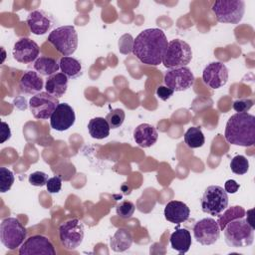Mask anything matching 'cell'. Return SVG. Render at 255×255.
<instances>
[{
	"label": "cell",
	"mask_w": 255,
	"mask_h": 255,
	"mask_svg": "<svg viewBox=\"0 0 255 255\" xmlns=\"http://www.w3.org/2000/svg\"><path fill=\"white\" fill-rule=\"evenodd\" d=\"M167 44V38L161 29L148 28L141 31L133 40L132 53L141 63L158 66L162 63Z\"/></svg>",
	"instance_id": "1"
},
{
	"label": "cell",
	"mask_w": 255,
	"mask_h": 255,
	"mask_svg": "<svg viewBox=\"0 0 255 255\" xmlns=\"http://www.w3.org/2000/svg\"><path fill=\"white\" fill-rule=\"evenodd\" d=\"M224 136L231 144L253 146L255 143V117L248 113L232 115L226 123Z\"/></svg>",
	"instance_id": "2"
},
{
	"label": "cell",
	"mask_w": 255,
	"mask_h": 255,
	"mask_svg": "<svg viewBox=\"0 0 255 255\" xmlns=\"http://www.w3.org/2000/svg\"><path fill=\"white\" fill-rule=\"evenodd\" d=\"M225 242L234 248H243L252 245L254 241V229L243 218H237L226 224L224 229Z\"/></svg>",
	"instance_id": "3"
},
{
	"label": "cell",
	"mask_w": 255,
	"mask_h": 255,
	"mask_svg": "<svg viewBox=\"0 0 255 255\" xmlns=\"http://www.w3.org/2000/svg\"><path fill=\"white\" fill-rule=\"evenodd\" d=\"M192 59L190 46L183 40L173 39L168 42L162 58V64L167 69L186 67Z\"/></svg>",
	"instance_id": "4"
},
{
	"label": "cell",
	"mask_w": 255,
	"mask_h": 255,
	"mask_svg": "<svg viewBox=\"0 0 255 255\" xmlns=\"http://www.w3.org/2000/svg\"><path fill=\"white\" fill-rule=\"evenodd\" d=\"M48 42L63 56H70L78 48V34L74 26H60L50 32Z\"/></svg>",
	"instance_id": "5"
},
{
	"label": "cell",
	"mask_w": 255,
	"mask_h": 255,
	"mask_svg": "<svg viewBox=\"0 0 255 255\" xmlns=\"http://www.w3.org/2000/svg\"><path fill=\"white\" fill-rule=\"evenodd\" d=\"M27 230L16 217H6L0 224L1 243L9 250L19 248L25 241Z\"/></svg>",
	"instance_id": "6"
},
{
	"label": "cell",
	"mask_w": 255,
	"mask_h": 255,
	"mask_svg": "<svg viewBox=\"0 0 255 255\" xmlns=\"http://www.w3.org/2000/svg\"><path fill=\"white\" fill-rule=\"evenodd\" d=\"M218 22L238 24L245 12L243 0H217L211 7Z\"/></svg>",
	"instance_id": "7"
},
{
	"label": "cell",
	"mask_w": 255,
	"mask_h": 255,
	"mask_svg": "<svg viewBox=\"0 0 255 255\" xmlns=\"http://www.w3.org/2000/svg\"><path fill=\"white\" fill-rule=\"evenodd\" d=\"M200 204L203 212L218 216L228 206L227 192L219 185H210L204 190Z\"/></svg>",
	"instance_id": "8"
},
{
	"label": "cell",
	"mask_w": 255,
	"mask_h": 255,
	"mask_svg": "<svg viewBox=\"0 0 255 255\" xmlns=\"http://www.w3.org/2000/svg\"><path fill=\"white\" fill-rule=\"evenodd\" d=\"M84 224L78 218L70 219L59 227V239L62 246L67 250L77 249L84 239Z\"/></svg>",
	"instance_id": "9"
},
{
	"label": "cell",
	"mask_w": 255,
	"mask_h": 255,
	"mask_svg": "<svg viewBox=\"0 0 255 255\" xmlns=\"http://www.w3.org/2000/svg\"><path fill=\"white\" fill-rule=\"evenodd\" d=\"M58 98L47 92H41L33 96L29 101V109L35 119L48 120L59 105Z\"/></svg>",
	"instance_id": "10"
},
{
	"label": "cell",
	"mask_w": 255,
	"mask_h": 255,
	"mask_svg": "<svg viewBox=\"0 0 255 255\" xmlns=\"http://www.w3.org/2000/svg\"><path fill=\"white\" fill-rule=\"evenodd\" d=\"M220 235V228L217 221L207 217L197 221L193 226L194 239L201 245L214 244Z\"/></svg>",
	"instance_id": "11"
},
{
	"label": "cell",
	"mask_w": 255,
	"mask_h": 255,
	"mask_svg": "<svg viewBox=\"0 0 255 255\" xmlns=\"http://www.w3.org/2000/svg\"><path fill=\"white\" fill-rule=\"evenodd\" d=\"M164 84L175 92L186 91L194 85L195 77L188 67L169 70L164 75Z\"/></svg>",
	"instance_id": "12"
},
{
	"label": "cell",
	"mask_w": 255,
	"mask_h": 255,
	"mask_svg": "<svg viewBox=\"0 0 255 255\" xmlns=\"http://www.w3.org/2000/svg\"><path fill=\"white\" fill-rule=\"evenodd\" d=\"M20 255H55L53 243L43 235H32L19 247Z\"/></svg>",
	"instance_id": "13"
},
{
	"label": "cell",
	"mask_w": 255,
	"mask_h": 255,
	"mask_svg": "<svg viewBox=\"0 0 255 255\" xmlns=\"http://www.w3.org/2000/svg\"><path fill=\"white\" fill-rule=\"evenodd\" d=\"M202 80L211 89H219L228 81V70L221 62L208 64L202 72Z\"/></svg>",
	"instance_id": "14"
},
{
	"label": "cell",
	"mask_w": 255,
	"mask_h": 255,
	"mask_svg": "<svg viewBox=\"0 0 255 255\" xmlns=\"http://www.w3.org/2000/svg\"><path fill=\"white\" fill-rule=\"evenodd\" d=\"M40 48L38 44L30 38H21L13 46V58L23 64L32 63L38 59Z\"/></svg>",
	"instance_id": "15"
},
{
	"label": "cell",
	"mask_w": 255,
	"mask_h": 255,
	"mask_svg": "<svg viewBox=\"0 0 255 255\" xmlns=\"http://www.w3.org/2000/svg\"><path fill=\"white\" fill-rule=\"evenodd\" d=\"M75 121L74 109L67 103H60L50 118V125L52 128L64 131L69 129L75 124Z\"/></svg>",
	"instance_id": "16"
},
{
	"label": "cell",
	"mask_w": 255,
	"mask_h": 255,
	"mask_svg": "<svg viewBox=\"0 0 255 255\" xmlns=\"http://www.w3.org/2000/svg\"><path fill=\"white\" fill-rule=\"evenodd\" d=\"M27 25L30 31L35 35H44L54 25L53 17L44 10H34L28 14Z\"/></svg>",
	"instance_id": "17"
},
{
	"label": "cell",
	"mask_w": 255,
	"mask_h": 255,
	"mask_svg": "<svg viewBox=\"0 0 255 255\" xmlns=\"http://www.w3.org/2000/svg\"><path fill=\"white\" fill-rule=\"evenodd\" d=\"M163 214L167 221L179 225L189 218L190 209L182 201L171 200L165 205Z\"/></svg>",
	"instance_id": "18"
},
{
	"label": "cell",
	"mask_w": 255,
	"mask_h": 255,
	"mask_svg": "<svg viewBox=\"0 0 255 255\" xmlns=\"http://www.w3.org/2000/svg\"><path fill=\"white\" fill-rule=\"evenodd\" d=\"M43 86V79L38 75L37 72L34 71L25 72L19 81L20 91L23 94L31 95L32 97L41 93Z\"/></svg>",
	"instance_id": "19"
},
{
	"label": "cell",
	"mask_w": 255,
	"mask_h": 255,
	"mask_svg": "<svg viewBox=\"0 0 255 255\" xmlns=\"http://www.w3.org/2000/svg\"><path fill=\"white\" fill-rule=\"evenodd\" d=\"M133 138L140 147L145 148L156 142L158 132L153 126L149 124H140L133 130Z\"/></svg>",
	"instance_id": "20"
},
{
	"label": "cell",
	"mask_w": 255,
	"mask_h": 255,
	"mask_svg": "<svg viewBox=\"0 0 255 255\" xmlns=\"http://www.w3.org/2000/svg\"><path fill=\"white\" fill-rule=\"evenodd\" d=\"M46 92L55 98H61L68 89V77L63 73H56L48 77L45 84Z\"/></svg>",
	"instance_id": "21"
},
{
	"label": "cell",
	"mask_w": 255,
	"mask_h": 255,
	"mask_svg": "<svg viewBox=\"0 0 255 255\" xmlns=\"http://www.w3.org/2000/svg\"><path fill=\"white\" fill-rule=\"evenodd\" d=\"M171 248L179 254H185L191 246V234L185 228H177L170 235Z\"/></svg>",
	"instance_id": "22"
},
{
	"label": "cell",
	"mask_w": 255,
	"mask_h": 255,
	"mask_svg": "<svg viewBox=\"0 0 255 255\" xmlns=\"http://www.w3.org/2000/svg\"><path fill=\"white\" fill-rule=\"evenodd\" d=\"M132 234L126 228H119L110 240L111 249L115 252H124L132 244Z\"/></svg>",
	"instance_id": "23"
},
{
	"label": "cell",
	"mask_w": 255,
	"mask_h": 255,
	"mask_svg": "<svg viewBox=\"0 0 255 255\" xmlns=\"http://www.w3.org/2000/svg\"><path fill=\"white\" fill-rule=\"evenodd\" d=\"M110 126L106 119L97 117L91 119L88 124V130L90 135L96 139H103L109 136L110 134Z\"/></svg>",
	"instance_id": "24"
},
{
	"label": "cell",
	"mask_w": 255,
	"mask_h": 255,
	"mask_svg": "<svg viewBox=\"0 0 255 255\" xmlns=\"http://www.w3.org/2000/svg\"><path fill=\"white\" fill-rule=\"evenodd\" d=\"M60 69L68 79H75L82 75V65L80 61L70 56H63L59 61Z\"/></svg>",
	"instance_id": "25"
},
{
	"label": "cell",
	"mask_w": 255,
	"mask_h": 255,
	"mask_svg": "<svg viewBox=\"0 0 255 255\" xmlns=\"http://www.w3.org/2000/svg\"><path fill=\"white\" fill-rule=\"evenodd\" d=\"M34 69L37 73L41 74L42 76H51L56 74L60 69V65L56 59L51 57H39L34 63Z\"/></svg>",
	"instance_id": "26"
},
{
	"label": "cell",
	"mask_w": 255,
	"mask_h": 255,
	"mask_svg": "<svg viewBox=\"0 0 255 255\" xmlns=\"http://www.w3.org/2000/svg\"><path fill=\"white\" fill-rule=\"evenodd\" d=\"M245 212L246 211L242 206L235 205V206H231L228 209H226L222 214H219L217 223L220 228V231H222L224 229V227L226 226V224L229 223L230 221L237 219V218L245 217Z\"/></svg>",
	"instance_id": "27"
},
{
	"label": "cell",
	"mask_w": 255,
	"mask_h": 255,
	"mask_svg": "<svg viewBox=\"0 0 255 255\" xmlns=\"http://www.w3.org/2000/svg\"><path fill=\"white\" fill-rule=\"evenodd\" d=\"M184 142L190 148L201 147L205 142L204 134L200 128L191 127L184 133Z\"/></svg>",
	"instance_id": "28"
},
{
	"label": "cell",
	"mask_w": 255,
	"mask_h": 255,
	"mask_svg": "<svg viewBox=\"0 0 255 255\" xmlns=\"http://www.w3.org/2000/svg\"><path fill=\"white\" fill-rule=\"evenodd\" d=\"M230 168L231 171L235 174H245L249 169V161L244 155H236L230 161Z\"/></svg>",
	"instance_id": "29"
},
{
	"label": "cell",
	"mask_w": 255,
	"mask_h": 255,
	"mask_svg": "<svg viewBox=\"0 0 255 255\" xmlns=\"http://www.w3.org/2000/svg\"><path fill=\"white\" fill-rule=\"evenodd\" d=\"M126 118V114L124 112V110L122 109H115L112 110L107 116H106V120L110 126L111 128H120L125 121Z\"/></svg>",
	"instance_id": "30"
},
{
	"label": "cell",
	"mask_w": 255,
	"mask_h": 255,
	"mask_svg": "<svg viewBox=\"0 0 255 255\" xmlns=\"http://www.w3.org/2000/svg\"><path fill=\"white\" fill-rule=\"evenodd\" d=\"M14 179V174L10 169L0 167V191L2 193L7 192L12 187Z\"/></svg>",
	"instance_id": "31"
},
{
	"label": "cell",
	"mask_w": 255,
	"mask_h": 255,
	"mask_svg": "<svg viewBox=\"0 0 255 255\" xmlns=\"http://www.w3.org/2000/svg\"><path fill=\"white\" fill-rule=\"evenodd\" d=\"M135 210L134 204L129 200H124L120 202L116 208L117 214L123 218V219H128L130 218Z\"/></svg>",
	"instance_id": "32"
},
{
	"label": "cell",
	"mask_w": 255,
	"mask_h": 255,
	"mask_svg": "<svg viewBox=\"0 0 255 255\" xmlns=\"http://www.w3.org/2000/svg\"><path fill=\"white\" fill-rule=\"evenodd\" d=\"M48 179V174L43 171H34L28 177L29 183L33 186H44Z\"/></svg>",
	"instance_id": "33"
},
{
	"label": "cell",
	"mask_w": 255,
	"mask_h": 255,
	"mask_svg": "<svg viewBox=\"0 0 255 255\" xmlns=\"http://www.w3.org/2000/svg\"><path fill=\"white\" fill-rule=\"evenodd\" d=\"M253 104L250 99H239L233 103V109L237 113H247L253 107Z\"/></svg>",
	"instance_id": "34"
},
{
	"label": "cell",
	"mask_w": 255,
	"mask_h": 255,
	"mask_svg": "<svg viewBox=\"0 0 255 255\" xmlns=\"http://www.w3.org/2000/svg\"><path fill=\"white\" fill-rule=\"evenodd\" d=\"M46 187L49 193H58L62 188V178L57 175L50 177L46 183Z\"/></svg>",
	"instance_id": "35"
},
{
	"label": "cell",
	"mask_w": 255,
	"mask_h": 255,
	"mask_svg": "<svg viewBox=\"0 0 255 255\" xmlns=\"http://www.w3.org/2000/svg\"><path fill=\"white\" fill-rule=\"evenodd\" d=\"M174 91L171 90L170 88L166 87V86H159L156 89V96L162 100V101H166L168 100L172 95H173Z\"/></svg>",
	"instance_id": "36"
},
{
	"label": "cell",
	"mask_w": 255,
	"mask_h": 255,
	"mask_svg": "<svg viewBox=\"0 0 255 255\" xmlns=\"http://www.w3.org/2000/svg\"><path fill=\"white\" fill-rule=\"evenodd\" d=\"M10 137H11V129H10L8 124L2 121L1 122V139H0V142L3 143L4 141L9 139Z\"/></svg>",
	"instance_id": "37"
},
{
	"label": "cell",
	"mask_w": 255,
	"mask_h": 255,
	"mask_svg": "<svg viewBox=\"0 0 255 255\" xmlns=\"http://www.w3.org/2000/svg\"><path fill=\"white\" fill-rule=\"evenodd\" d=\"M239 187H240L239 183H237L234 179H228L224 184V190L227 193H231V194L236 193Z\"/></svg>",
	"instance_id": "38"
},
{
	"label": "cell",
	"mask_w": 255,
	"mask_h": 255,
	"mask_svg": "<svg viewBox=\"0 0 255 255\" xmlns=\"http://www.w3.org/2000/svg\"><path fill=\"white\" fill-rule=\"evenodd\" d=\"M252 213H253V209H249L247 212H245V216H246V221H247V223L254 229L255 227H254V221H253V215H252Z\"/></svg>",
	"instance_id": "39"
}]
</instances>
